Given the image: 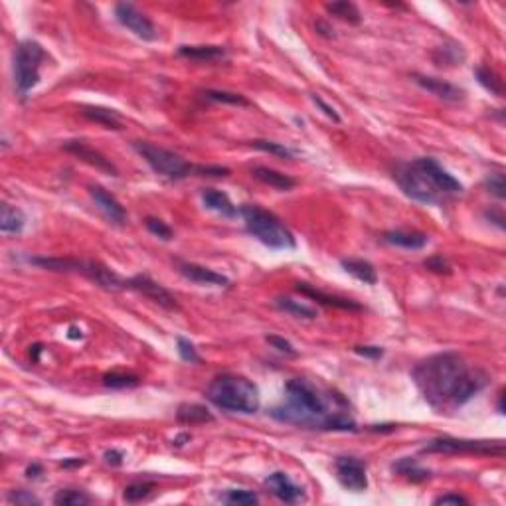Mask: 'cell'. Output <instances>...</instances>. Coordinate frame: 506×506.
<instances>
[{"label":"cell","mask_w":506,"mask_h":506,"mask_svg":"<svg viewBox=\"0 0 506 506\" xmlns=\"http://www.w3.org/2000/svg\"><path fill=\"white\" fill-rule=\"evenodd\" d=\"M174 265H176V271L192 283L208 285V287H228L230 285V279L226 275L218 273L210 267L192 264V261H182V259H174Z\"/></svg>","instance_id":"obj_15"},{"label":"cell","mask_w":506,"mask_h":506,"mask_svg":"<svg viewBox=\"0 0 506 506\" xmlns=\"http://www.w3.org/2000/svg\"><path fill=\"white\" fill-rule=\"evenodd\" d=\"M180 58L194 62H216L226 56V48L221 46H180L176 50Z\"/></svg>","instance_id":"obj_25"},{"label":"cell","mask_w":506,"mask_h":506,"mask_svg":"<svg viewBox=\"0 0 506 506\" xmlns=\"http://www.w3.org/2000/svg\"><path fill=\"white\" fill-rule=\"evenodd\" d=\"M391 471L403 476L410 483H425L432 479V471L417 463L413 457H401L396 463H391Z\"/></svg>","instance_id":"obj_21"},{"label":"cell","mask_w":506,"mask_h":506,"mask_svg":"<svg viewBox=\"0 0 506 506\" xmlns=\"http://www.w3.org/2000/svg\"><path fill=\"white\" fill-rule=\"evenodd\" d=\"M24 228H26L24 212L4 202L2 210H0V232L6 233V235H18V233L24 232Z\"/></svg>","instance_id":"obj_22"},{"label":"cell","mask_w":506,"mask_h":506,"mask_svg":"<svg viewBox=\"0 0 506 506\" xmlns=\"http://www.w3.org/2000/svg\"><path fill=\"white\" fill-rule=\"evenodd\" d=\"M67 337L70 338H84V332H82V328L77 327H70V332H67Z\"/></svg>","instance_id":"obj_55"},{"label":"cell","mask_w":506,"mask_h":506,"mask_svg":"<svg viewBox=\"0 0 506 506\" xmlns=\"http://www.w3.org/2000/svg\"><path fill=\"white\" fill-rule=\"evenodd\" d=\"M265 340H267V342H269V344H271L273 348H277L279 352H283V354H289V356H297L295 346H293V344H291L289 340H285V338L277 337V335H271V337H267Z\"/></svg>","instance_id":"obj_44"},{"label":"cell","mask_w":506,"mask_h":506,"mask_svg":"<svg viewBox=\"0 0 506 506\" xmlns=\"http://www.w3.org/2000/svg\"><path fill=\"white\" fill-rule=\"evenodd\" d=\"M382 242L401 247V249H423L429 238L422 232H408V230H391L382 235Z\"/></svg>","instance_id":"obj_20"},{"label":"cell","mask_w":506,"mask_h":506,"mask_svg":"<svg viewBox=\"0 0 506 506\" xmlns=\"http://www.w3.org/2000/svg\"><path fill=\"white\" fill-rule=\"evenodd\" d=\"M82 115L89 121H93L97 125L105 126V129H113V131H121L123 129V119L117 113L115 109H107V107H84Z\"/></svg>","instance_id":"obj_24"},{"label":"cell","mask_w":506,"mask_h":506,"mask_svg":"<svg viewBox=\"0 0 506 506\" xmlns=\"http://www.w3.org/2000/svg\"><path fill=\"white\" fill-rule=\"evenodd\" d=\"M204 97L210 99V101H216V103H226V105H238V107L252 105L242 93L223 91V89H208V91H204Z\"/></svg>","instance_id":"obj_33"},{"label":"cell","mask_w":506,"mask_h":506,"mask_svg":"<svg viewBox=\"0 0 506 506\" xmlns=\"http://www.w3.org/2000/svg\"><path fill=\"white\" fill-rule=\"evenodd\" d=\"M253 148L257 150H264V153H269V155H275L279 158H293L295 157V150H291L289 147H285L281 143H275V141H265V138H255L249 143Z\"/></svg>","instance_id":"obj_35"},{"label":"cell","mask_w":506,"mask_h":506,"mask_svg":"<svg viewBox=\"0 0 506 506\" xmlns=\"http://www.w3.org/2000/svg\"><path fill=\"white\" fill-rule=\"evenodd\" d=\"M141 384V378L133 372H123V370H113L107 372L103 376V386L111 390H129V388H137Z\"/></svg>","instance_id":"obj_30"},{"label":"cell","mask_w":506,"mask_h":506,"mask_svg":"<svg viewBox=\"0 0 506 506\" xmlns=\"http://www.w3.org/2000/svg\"><path fill=\"white\" fill-rule=\"evenodd\" d=\"M354 352L364 356V358H372V360H379L384 356V348L379 346H354Z\"/></svg>","instance_id":"obj_47"},{"label":"cell","mask_w":506,"mask_h":506,"mask_svg":"<svg viewBox=\"0 0 506 506\" xmlns=\"http://www.w3.org/2000/svg\"><path fill=\"white\" fill-rule=\"evenodd\" d=\"M433 62H435V65H439V67H443V65H461V63L465 62L463 46L451 42L435 48Z\"/></svg>","instance_id":"obj_29"},{"label":"cell","mask_w":506,"mask_h":506,"mask_svg":"<svg viewBox=\"0 0 506 506\" xmlns=\"http://www.w3.org/2000/svg\"><path fill=\"white\" fill-rule=\"evenodd\" d=\"M327 12L332 14V16H337V18H340V20L348 22V24H360V22H362V14H360L358 6L352 4V2H346V0L327 4Z\"/></svg>","instance_id":"obj_32"},{"label":"cell","mask_w":506,"mask_h":506,"mask_svg":"<svg viewBox=\"0 0 506 506\" xmlns=\"http://www.w3.org/2000/svg\"><path fill=\"white\" fill-rule=\"evenodd\" d=\"M44 473V467L40 463H32L28 465V469H26V476L28 479H40V474Z\"/></svg>","instance_id":"obj_51"},{"label":"cell","mask_w":506,"mask_h":506,"mask_svg":"<svg viewBox=\"0 0 506 506\" xmlns=\"http://www.w3.org/2000/svg\"><path fill=\"white\" fill-rule=\"evenodd\" d=\"M411 379L437 413L463 408L491 384L488 372L469 364L459 352H439L422 360L411 370Z\"/></svg>","instance_id":"obj_1"},{"label":"cell","mask_w":506,"mask_h":506,"mask_svg":"<svg viewBox=\"0 0 506 506\" xmlns=\"http://www.w3.org/2000/svg\"><path fill=\"white\" fill-rule=\"evenodd\" d=\"M413 82L420 85L422 89L425 91H429L432 95L435 97H439L443 101H449V103H459V101H463L465 99V91L461 87H457V85L449 84V82H445V79H439V77H429V75H420V74H413Z\"/></svg>","instance_id":"obj_17"},{"label":"cell","mask_w":506,"mask_h":506,"mask_svg":"<svg viewBox=\"0 0 506 506\" xmlns=\"http://www.w3.org/2000/svg\"><path fill=\"white\" fill-rule=\"evenodd\" d=\"M126 289H133V291H137L143 297H147L153 303L162 306L164 311H179L180 309L176 297L172 295L167 287H162V285L157 283L155 279H150L145 273L133 275L131 279H126Z\"/></svg>","instance_id":"obj_12"},{"label":"cell","mask_w":506,"mask_h":506,"mask_svg":"<svg viewBox=\"0 0 506 506\" xmlns=\"http://www.w3.org/2000/svg\"><path fill=\"white\" fill-rule=\"evenodd\" d=\"M474 77H476V82L485 87L488 93L496 95V97H502L505 95V85H502V79L498 77V75L491 70V67H486V65H479V67H474Z\"/></svg>","instance_id":"obj_31"},{"label":"cell","mask_w":506,"mask_h":506,"mask_svg":"<svg viewBox=\"0 0 506 506\" xmlns=\"http://www.w3.org/2000/svg\"><path fill=\"white\" fill-rule=\"evenodd\" d=\"M269 415L281 423L318 432L356 433L358 423L350 415L348 400L335 390H323L306 378H293L285 384L283 403Z\"/></svg>","instance_id":"obj_2"},{"label":"cell","mask_w":506,"mask_h":506,"mask_svg":"<svg viewBox=\"0 0 506 506\" xmlns=\"http://www.w3.org/2000/svg\"><path fill=\"white\" fill-rule=\"evenodd\" d=\"M202 202H204V206L208 208V210L216 212V214H220L223 218H238L240 216V208L230 200V196L226 194V192H221V190H216V188H206L202 192Z\"/></svg>","instance_id":"obj_19"},{"label":"cell","mask_w":506,"mask_h":506,"mask_svg":"<svg viewBox=\"0 0 506 506\" xmlns=\"http://www.w3.org/2000/svg\"><path fill=\"white\" fill-rule=\"evenodd\" d=\"M133 148L137 150L138 157L145 158V162L157 172L158 176H164L169 180H182L194 176L196 164L184 160L180 155L172 153L169 148L157 147V145L147 143V141H135Z\"/></svg>","instance_id":"obj_8"},{"label":"cell","mask_w":506,"mask_h":506,"mask_svg":"<svg viewBox=\"0 0 506 506\" xmlns=\"http://www.w3.org/2000/svg\"><path fill=\"white\" fill-rule=\"evenodd\" d=\"M230 174V169L226 167H212V164H196L194 176H208V179H223Z\"/></svg>","instance_id":"obj_42"},{"label":"cell","mask_w":506,"mask_h":506,"mask_svg":"<svg viewBox=\"0 0 506 506\" xmlns=\"http://www.w3.org/2000/svg\"><path fill=\"white\" fill-rule=\"evenodd\" d=\"M89 502H91V496L85 495L84 491H75V488H63L53 496V505L58 506H85Z\"/></svg>","instance_id":"obj_34"},{"label":"cell","mask_w":506,"mask_h":506,"mask_svg":"<svg viewBox=\"0 0 506 506\" xmlns=\"http://www.w3.org/2000/svg\"><path fill=\"white\" fill-rule=\"evenodd\" d=\"M485 216L488 218V220L493 221V223H496L500 230H505L506 228V223H505V216H502V212H496V210H486L485 212Z\"/></svg>","instance_id":"obj_49"},{"label":"cell","mask_w":506,"mask_h":506,"mask_svg":"<svg viewBox=\"0 0 506 506\" xmlns=\"http://www.w3.org/2000/svg\"><path fill=\"white\" fill-rule=\"evenodd\" d=\"M190 439H192V435H190V433H180L179 437H174V439H172V445H174V447H182V445H184V443H188Z\"/></svg>","instance_id":"obj_52"},{"label":"cell","mask_w":506,"mask_h":506,"mask_svg":"<svg viewBox=\"0 0 506 506\" xmlns=\"http://www.w3.org/2000/svg\"><path fill=\"white\" fill-rule=\"evenodd\" d=\"M176 420L186 425H198V423L214 422V415L206 406L200 403H182L176 411Z\"/></svg>","instance_id":"obj_27"},{"label":"cell","mask_w":506,"mask_h":506,"mask_svg":"<svg viewBox=\"0 0 506 506\" xmlns=\"http://www.w3.org/2000/svg\"><path fill=\"white\" fill-rule=\"evenodd\" d=\"M275 306L285 311V313H289V315L299 316V318H306V320H313V318L318 316V311H316L315 306L305 305V303L297 301L293 297H277V299H275Z\"/></svg>","instance_id":"obj_28"},{"label":"cell","mask_w":506,"mask_h":506,"mask_svg":"<svg viewBox=\"0 0 506 506\" xmlns=\"http://www.w3.org/2000/svg\"><path fill=\"white\" fill-rule=\"evenodd\" d=\"M84 465L85 459H82V457H70V459L60 461V467H63V469H79V467H84Z\"/></svg>","instance_id":"obj_50"},{"label":"cell","mask_w":506,"mask_h":506,"mask_svg":"<svg viewBox=\"0 0 506 506\" xmlns=\"http://www.w3.org/2000/svg\"><path fill=\"white\" fill-rule=\"evenodd\" d=\"M206 400L214 408L228 413L252 415L261 408V394L252 379L238 374H221L206 388Z\"/></svg>","instance_id":"obj_4"},{"label":"cell","mask_w":506,"mask_h":506,"mask_svg":"<svg viewBox=\"0 0 506 506\" xmlns=\"http://www.w3.org/2000/svg\"><path fill=\"white\" fill-rule=\"evenodd\" d=\"M340 267L346 271L348 275H352L354 279H358L364 285H376L378 283V273H376V267L366 261V259H342Z\"/></svg>","instance_id":"obj_26"},{"label":"cell","mask_w":506,"mask_h":506,"mask_svg":"<svg viewBox=\"0 0 506 506\" xmlns=\"http://www.w3.org/2000/svg\"><path fill=\"white\" fill-rule=\"evenodd\" d=\"M145 226H147V230L153 235H157L160 238L162 242H170L172 238H174V232H172V228H170L167 221L158 220V218H147L145 220Z\"/></svg>","instance_id":"obj_40"},{"label":"cell","mask_w":506,"mask_h":506,"mask_svg":"<svg viewBox=\"0 0 506 506\" xmlns=\"http://www.w3.org/2000/svg\"><path fill=\"white\" fill-rule=\"evenodd\" d=\"M423 265H425L429 271H433V273H441V275L451 273V265H449L447 259H443V255H433L429 259H425Z\"/></svg>","instance_id":"obj_43"},{"label":"cell","mask_w":506,"mask_h":506,"mask_svg":"<svg viewBox=\"0 0 506 506\" xmlns=\"http://www.w3.org/2000/svg\"><path fill=\"white\" fill-rule=\"evenodd\" d=\"M176 348H179V356L184 360V362H190V364H200L202 362V356L198 354V350H196V346L190 342L188 338H176Z\"/></svg>","instance_id":"obj_39"},{"label":"cell","mask_w":506,"mask_h":506,"mask_svg":"<svg viewBox=\"0 0 506 506\" xmlns=\"http://www.w3.org/2000/svg\"><path fill=\"white\" fill-rule=\"evenodd\" d=\"M433 505H469V498L459 493H447V495L437 496Z\"/></svg>","instance_id":"obj_45"},{"label":"cell","mask_w":506,"mask_h":506,"mask_svg":"<svg viewBox=\"0 0 506 506\" xmlns=\"http://www.w3.org/2000/svg\"><path fill=\"white\" fill-rule=\"evenodd\" d=\"M423 453L445 455H485V457H505V443L488 439H459V437H437L422 449Z\"/></svg>","instance_id":"obj_9"},{"label":"cell","mask_w":506,"mask_h":506,"mask_svg":"<svg viewBox=\"0 0 506 506\" xmlns=\"http://www.w3.org/2000/svg\"><path fill=\"white\" fill-rule=\"evenodd\" d=\"M396 425H370V432H394Z\"/></svg>","instance_id":"obj_54"},{"label":"cell","mask_w":506,"mask_h":506,"mask_svg":"<svg viewBox=\"0 0 506 506\" xmlns=\"http://www.w3.org/2000/svg\"><path fill=\"white\" fill-rule=\"evenodd\" d=\"M63 150H67V153H72L74 157H77L79 160H84L87 162L89 167H93V169L101 170V172H105L109 176H119V170L117 167L105 157V155H101L99 150H95L93 147H89V145H85L82 141H65L63 143Z\"/></svg>","instance_id":"obj_14"},{"label":"cell","mask_w":506,"mask_h":506,"mask_svg":"<svg viewBox=\"0 0 506 506\" xmlns=\"http://www.w3.org/2000/svg\"><path fill=\"white\" fill-rule=\"evenodd\" d=\"M240 216L245 221V230L253 235L257 242L267 245L269 249H295L297 240L293 232L287 228L281 218H277L273 212L264 210L255 204H243L240 208Z\"/></svg>","instance_id":"obj_5"},{"label":"cell","mask_w":506,"mask_h":506,"mask_svg":"<svg viewBox=\"0 0 506 506\" xmlns=\"http://www.w3.org/2000/svg\"><path fill=\"white\" fill-rule=\"evenodd\" d=\"M265 486L271 491V495L277 496L285 505H297L305 498V488L297 485L295 481L283 471H275L269 474L265 479Z\"/></svg>","instance_id":"obj_13"},{"label":"cell","mask_w":506,"mask_h":506,"mask_svg":"<svg viewBox=\"0 0 506 506\" xmlns=\"http://www.w3.org/2000/svg\"><path fill=\"white\" fill-rule=\"evenodd\" d=\"M311 99H313V103H316V105L323 109V113H325V115H327L328 119H332L335 123H340V121H342V119H340V115L337 113V109H335L332 105H328L325 99H320L318 95H311Z\"/></svg>","instance_id":"obj_46"},{"label":"cell","mask_w":506,"mask_h":506,"mask_svg":"<svg viewBox=\"0 0 506 506\" xmlns=\"http://www.w3.org/2000/svg\"><path fill=\"white\" fill-rule=\"evenodd\" d=\"M42 344H34V346H30V356L34 362H40V354H42Z\"/></svg>","instance_id":"obj_53"},{"label":"cell","mask_w":506,"mask_h":506,"mask_svg":"<svg viewBox=\"0 0 506 506\" xmlns=\"http://www.w3.org/2000/svg\"><path fill=\"white\" fill-rule=\"evenodd\" d=\"M394 180L408 198L427 206H439L447 198L463 194L465 190L463 184L432 157L398 164Z\"/></svg>","instance_id":"obj_3"},{"label":"cell","mask_w":506,"mask_h":506,"mask_svg":"<svg viewBox=\"0 0 506 506\" xmlns=\"http://www.w3.org/2000/svg\"><path fill=\"white\" fill-rule=\"evenodd\" d=\"M223 502H228V505H257L259 496L255 495L253 491L233 488V491H228V495L223 496Z\"/></svg>","instance_id":"obj_38"},{"label":"cell","mask_w":506,"mask_h":506,"mask_svg":"<svg viewBox=\"0 0 506 506\" xmlns=\"http://www.w3.org/2000/svg\"><path fill=\"white\" fill-rule=\"evenodd\" d=\"M295 289L301 295L309 297V299H313V301H316V303H320V305L325 306H335V309H342V311H362V309H364L360 303L352 301V299L330 295V293H325V291H320V289L311 287L309 283H297Z\"/></svg>","instance_id":"obj_18"},{"label":"cell","mask_w":506,"mask_h":506,"mask_svg":"<svg viewBox=\"0 0 506 506\" xmlns=\"http://www.w3.org/2000/svg\"><path fill=\"white\" fill-rule=\"evenodd\" d=\"M89 196L95 202V206L101 210L107 220L115 226H125L126 223V210L121 206V202L117 200L111 192H107L101 186H89Z\"/></svg>","instance_id":"obj_16"},{"label":"cell","mask_w":506,"mask_h":506,"mask_svg":"<svg viewBox=\"0 0 506 506\" xmlns=\"http://www.w3.org/2000/svg\"><path fill=\"white\" fill-rule=\"evenodd\" d=\"M335 473L338 483L350 493H364L368 488L366 463L356 457H338L335 461Z\"/></svg>","instance_id":"obj_11"},{"label":"cell","mask_w":506,"mask_h":506,"mask_svg":"<svg viewBox=\"0 0 506 506\" xmlns=\"http://www.w3.org/2000/svg\"><path fill=\"white\" fill-rule=\"evenodd\" d=\"M252 174L259 180V182H264V184L271 186V188L281 190V192L293 190L297 184V180L291 179L289 174H283V172H279V170L267 169V167H255V169H252Z\"/></svg>","instance_id":"obj_23"},{"label":"cell","mask_w":506,"mask_h":506,"mask_svg":"<svg viewBox=\"0 0 506 506\" xmlns=\"http://www.w3.org/2000/svg\"><path fill=\"white\" fill-rule=\"evenodd\" d=\"M8 502L11 505H16V506H32V505H42V500L38 498L36 495H32L30 491H11L8 493Z\"/></svg>","instance_id":"obj_41"},{"label":"cell","mask_w":506,"mask_h":506,"mask_svg":"<svg viewBox=\"0 0 506 506\" xmlns=\"http://www.w3.org/2000/svg\"><path fill=\"white\" fill-rule=\"evenodd\" d=\"M32 265L42 267L48 271L58 273H79L87 277L89 281L99 285L105 291H123L126 289V279H121L119 275L109 269L107 265L93 261V259H75V257H30Z\"/></svg>","instance_id":"obj_6"},{"label":"cell","mask_w":506,"mask_h":506,"mask_svg":"<svg viewBox=\"0 0 506 506\" xmlns=\"http://www.w3.org/2000/svg\"><path fill=\"white\" fill-rule=\"evenodd\" d=\"M103 459H105V463L111 465V467H121L123 461H125V453L119 451V449H109V451H105V455H103Z\"/></svg>","instance_id":"obj_48"},{"label":"cell","mask_w":506,"mask_h":506,"mask_svg":"<svg viewBox=\"0 0 506 506\" xmlns=\"http://www.w3.org/2000/svg\"><path fill=\"white\" fill-rule=\"evenodd\" d=\"M485 188L496 196L498 200H505L506 198V182H505V174L502 172H491L486 174V179L483 180Z\"/></svg>","instance_id":"obj_37"},{"label":"cell","mask_w":506,"mask_h":506,"mask_svg":"<svg viewBox=\"0 0 506 506\" xmlns=\"http://www.w3.org/2000/svg\"><path fill=\"white\" fill-rule=\"evenodd\" d=\"M155 491V483H148V481H138V483H131L129 486H125V493H123V498L126 502H138L143 498H147L150 493Z\"/></svg>","instance_id":"obj_36"},{"label":"cell","mask_w":506,"mask_h":506,"mask_svg":"<svg viewBox=\"0 0 506 506\" xmlns=\"http://www.w3.org/2000/svg\"><path fill=\"white\" fill-rule=\"evenodd\" d=\"M115 16L121 26H125L126 30H131L137 38L145 42H155L158 38V32L155 24L148 20L147 14L138 11L135 4L131 2H119L115 6Z\"/></svg>","instance_id":"obj_10"},{"label":"cell","mask_w":506,"mask_h":506,"mask_svg":"<svg viewBox=\"0 0 506 506\" xmlns=\"http://www.w3.org/2000/svg\"><path fill=\"white\" fill-rule=\"evenodd\" d=\"M46 60V50L36 40H22L12 58V74L14 87L22 99L40 84V67Z\"/></svg>","instance_id":"obj_7"}]
</instances>
